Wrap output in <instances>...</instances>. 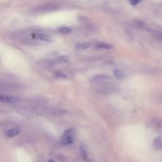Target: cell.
<instances>
[{
	"label": "cell",
	"mask_w": 162,
	"mask_h": 162,
	"mask_svg": "<svg viewBox=\"0 0 162 162\" xmlns=\"http://www.w3.org/2000/svg\"><path fill=\"white\" fill-rule=\"evenodd\" d=\"M109 78V76L106 74H97L93 77V79L96 81H101L106 80Z\"/></svg>",
	"instance_id": "obj_12"
},
{
	"label": "cell",
	"mask_w": 162,
	"mask_h": 162,
	"mask_svg": "<svg viewBox=\"0 0 162 162\" xmlns=\"http://www.w3.org/2000/svg\"><path fill=\"white\" fill-rule=\"evenodd\" d=\"M141 1H143V0H129L130 4L133 5H136L139 3Z\"/></svg>",
	"instance_id": "obj_16"
},
{
	"label": "cell",
	"mask_w": 162,
	"mask_h": 162,
	"mask_svg": "<svg viewBox=\"0 0 162 162\" xmlns=\"http://www.w3.org/2000/svg\"><path fill=\"white\" fill-rule=\"evenodd\" d=\"M113 74L114 76L118 79H124L125 77V73L120 69H115L114 70Z\"/></svg>",
	"instance_id": "obj_10"
},
{
	"label": "cell",
	"mask_w": 162,
	"mask_h": 162,
	"mask_svg": "<svg viewBox=\"0 0 162 162\" xmlns=\"http://www.w3.org/2000/svg\"><path fill=\"white\" fill-rule=\"evenodd\" d=\"M149 125L151 127L156 130H162V118H152L149 121Z\"/></svg>",
	"instance_id": "obj_3"
},
{
	"label": "cell",
	"mask_w": 162,
	"mask_h": 162,
	"mask_svg": "<svg viewBox=\"0 0 162 162\" xmlns=\"http://www.w3.org/2000/svg\"><path fill=\"white\" fill-rule=\"evenodd\" d=\"M37 37L39 40H43V41H45V42L51 43L53 40V38L52 36H50L47 34H39L37 35Z\"/></svg>",
	"instance_id": "obj_5"
},
{
	"label": "cell",
	"mask_w": 162,
	"mask_h": 162,
	"mask_svg": "<svg viewBox=\"0 0 162 162\" xmlns=\"http://www.w3.org/2000/svg\"><path fill=\"white\" fill-rule=\"evenodd\" d=\"M96 48L102 49H112L113 46L105 42H99L96 44Z\"/></svg>",
	"instance_id": "obj_6"
},
{
	"label": "cell",
	"mask_w": 162,
	"mask_h": 162,
	"mask_svg": "<svg viewBox=\"0 0 162 162\" xmlns=\"http://www.w3.org/2000/svg\"><path fill=\"white\" fill-rule=\"evenodd\" d=\"M55 75L56 78L59 79H67V75L62 72H56Z\"/></svg>",
	"instance_id": "obj_14"
},
{
	"label": "cell",
	"mask_w": 162,
	"mask_h": 162,
	"mask_svg": "<svg viewBox=\"0 0 162 162\" xmlns=\"http://www.w3.org/2000/svg\"><path fill=\"white\" fill-rule=\"evenodd\" d=\"M68 57L67 56H61L59 58L56 59V61H57V62H61V63H67L68 61Z\"/></svg>",
	"instance_id": "obj_15"
},
{
	"label": "cell",
	"mask_w": 162,
	"mask_h": 162,
	"mask_svg": "<svg viewBox=\"0 0 162 162\" xmlns=\"http://www.w3.org/2000/svg\"><path fill=\"white\" fill-rule=\"evenodd\" d=\"M58 31L61 33H64V34H68L72 32V29H71L70 27H61L59 28Z\"/></svg>",
	"instance_id": "obj_13"
},
{
	"label": "cell",
	"mask_w": 162,
	"mask_h": 162,
	"mask_svg": "<svg viewBox=\"0 0 162 162\" xmlns=\"http://www.w3.org/2000/svg\"><path fill=\"white\" fill-rule=\"evenodd\" d=\"M80 156H81V158H82V159L83 160H87V153L86 149L85 147L84 146V145H80Z\"/></svg>",
	"instance_id": "obj_11"
},
{
	"label": "cell",
	"mask_w": 162,
	"mask_h": 162,
	"mask_svg": "<svg viewBox=\"0 0 162 162\" xmlns=\"http://www.w3.org/2000/svg\"><path fill=\"white\" fill-rule=\"evenodd\" d=\"M91 46H92V44L89 42H85V43H79L76 46V48L77 49L80 50H83V49H87L90 48Z\"/></svg>",
	"instance_id": "obj_7"
},
{
	"label": "cell",
	"mask_w": 162,
	"mask_h": 162,
	"mask_svg": "<svg viewBox=\"0 0 162 162\" xmlns=\"http://www.w3.org/2000/svg\"><path fill=\"white\" fill-rule=\"evenodd\" d=\"M55 8H56V6H55V5L48 4V5H45L43 6L42 7H39L38 10H40V12H43V11L48 12V11H49V10H53Z\"/></svg>",
	"instance_id": "obj_8"
},
{
	"label": "cell",
	"mask_w": 162,
	"mask_h": 162,
	"mask_svg": "<svg viewBox=\"0 0 162 162\" xmlns=\"http://www.w3.org/2000/svg\"><path fill=\"white\" fill-rule=\"evenodd\" d=\"M76 137L75 130L74 129L66 130L61 138V144L63 146L70 145L74 143Z\"/></svg>",
	"instance_id": "obj_1"
},
{
	"label": "cell",
	"mask_w": 162,
	"mask_h": 162,
	"mask_svg": "<svg viewBox=\"0 0 162 162\" xmlns=\"http://www.w3.org/2000/svg\"><path fill=\"white\" fill-rule=\"evenodd\" d=\"M153 145L158 149H162V137H158L153 141Z\"/></svg>",
	"instance_id": "obj_9"
},
{
	"label": "cell",
	"mask_w": 162,
	"mask_h": 162,
	"mask_svg": "<svg viewBox=\"0 0 162 162\" xmlns=\"http://www.w3.org/2000/svg\"><path fill=\"white\" fill-rule=\"evenodd\" d=\"M20 133V129L19 128H15L7 130L5 135L8 137H13L17 136Z\"/></svg>",
	"instance_id": "obj_4"
},
{
	"label": "cell",
	"mask_w": 162,
	"mask_h": 162,
	"mask_svg": "<svg viewBox=\"0 0 162 162\" xmlns=\"http://www.w3.org/2000/svg\"><path fill=\"white\" fill-rule=\"evenodd\" d=\"M48 162H55V161L53 160H52V159H50Z\"/></svg>",
	"instance_id": "obj_17"
},
{
	"label": "cell",
	"mask_w": 162,
	"mask_h": 162,
	"mask_svg": "<svg viewBox=\"0 0 162 162\" xmlns=\"http://www.w3.org/2000/svg\"><path fill=\"white\" fill-rule=\"evenodd\" d=\"M20 101L19 98L0 94V101L8 103H17Z\"/></svg>",
	"instance_id": "obj_2"
}]
</instances>
